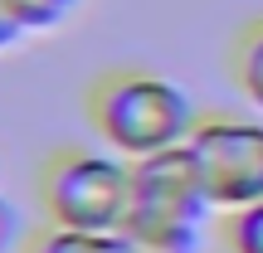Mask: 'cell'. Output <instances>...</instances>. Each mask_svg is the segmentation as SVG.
I'll list each match as a JSON object with an SVG mask.
<instances>
[{"label":"cell","instance_id":"cell-6","mask_svg":"<svg viewBox=\"0 0 263 253\" xmlns=\"http://www.w3.org/2000/svg\"><path fill=\"white\" fill-rule=\"evenodd\" d=\"M234 83L244 93V103L263 112V20H254L234 44Z\"/></svg>","mask_w":263,"mask_h":253},{"label":"cell","instance_id":"cell-3","mask_svg":"<svg viewBox=\"0 0 263 253\" xmlns=\"http://www.w3.org/2000/svg\"><path fill=\"white\" fill-rule=\"evenodd\" d=\"M44 224L83 234H122L132 209V161L107 146H64L39 170Z\"/></svg>","mask_w":263,"mask_h":253},{"label":"cell","instance_id":"cell-10","mask_svg":"<svg viewBox=\"0 0 263 253\" xmlns=\"http://www.w3.org/2000/svg\"><path fill=\"white\" fill-rule=\"evenodd\" d=\"M20 39H25V25H20L15 5H10V0H0V54H5V49H15Z\"/></svg>","mask_w":263,"mask_h":253},{"label":"cell","instance_id":"cell-1","mask_svg":"<svg viewBox=\"0 0 263 253\" xmlns=\"http://www.w3.org/2000/svg\"><path fill=\"white\" fill-rule=\"evenodd\" d=\"M88 122L107 151L137 166L146 156L190 146L200 117L176 78L151 68H112L88 88Z\"/></svg>","mask_w":263,"mask_h":253},{"label":"cell","instance_id":"cell-9","mask_svg":"<svg viewBox=\"0 0 263 253\" xmlns=\"http://www.w3.org/2000/svg\"><path fill=\"white\" fill-rule=\"evenodd\" d=\"M25 219H20V209L10 205L5 195H0V253H25Z\"/></svg>","mask_w":263,"mask_h":253},{"label":"cell","instance_id":"cell-7","mask_svg":"<svg viewBox=\"0 0 263 253\" xmlns=\"http://www.w3.org/2000/svg\"><path fill=\"white\" fill-rule=\"evenodd\" d=\"M10 5H15L25 34H54V29H64L73 20V10L83 0H10Z\"/></svg>","mask_w":263,"mask_h":253},{"label":"cell","instance_id":"cell-5","mask_svg":"<svg viewBox=\"0 0 263 253\" xmlns=\"http://www.w3.org/2000/svg\"><path fill=\"white\" fill-rule=\"evenodd\" d=\"M25 253H137L127 234H83V229H54L44 224L29 239Z\"/></svg>","mask_w":263,"mask_h":253},{"label":"cell","instance_id":"cell-4","mask_svg":"<svg viewBox=\"0 0 263 253\" xmlns=\"http://www.w3.org/2000/svg\"><path fill=\"white\" fill-rule=\"evenodd\" d=\"M190 156L219 215H234L263 200V117L210 112L190 137Z\"/></svg>","mask_w":263,"mask_h":253},{"label":"cell","instance_id":"cell-2","mask_svg":"<svg viewBox=\"0 0 263 253\" xmlns=\"http://www.w3.org/2000/svg\"><path fill=\"white\" fill-rule=\"evenodd\" d=\"M210 215L219 209L210 205L190 146L161 151L132 166V209L122 234L137 244V253H200Z\"/></svg>","mask_w":263,"mask_h":253},{"label":"cell","instance_id":"cell-8","mask_svg":"<svg viewBox=\"0 0 263 253\" xmlns=\"http://www.w3.org/2000/svg\"><path fill=\"white\" fill-rule=\"evenodd\" d=\"M224 253H263V200L224 215Z\"/></svg>","mask_w":263,"mask_h":253}]
</instances>
